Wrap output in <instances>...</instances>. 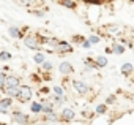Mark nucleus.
Returning <instances> with one entry per match:
<instances>
[{"label": "nucleus", "instance_id": "1", "mask_svg": "<svg viewBox=\"0 0 134 125\" xmlns=\"http://www.w3.org/2000/svg\"><path fill=\"white\" fill-rule=\"evenodd\" d=\"M32 95H33V92H32V89L29 87V86H21L19 84V87H18V95H16V98L19 100V101H29L30 98H32Z\"/></svg>", "mask_w": 134, "mask_h": 125}, {"label": "nucleus", "instance_id": "2", "mask_svg": "<svg viewBox=\"0 0 134 125\" xmlns=\"http://www.w3.org/2000/svg\"><path fill=\"white\" fill-rule=\"evenodd\" d=\"M73 87L76 89V92L77 93H81V95H85V93H88V86L85 84V82H82V81H73Z\"/></svg>", "mask_w": 134, "mask_h": 125}, {"label": "nucleus", "instance_id": "3", "mask_svg": "<svg viewBox=\"0 0 134 125\" xmlns=\"http://www.w3.org/2000/svg\"><path fill=\"white\" fill-rule=\"evenodd\" d=\"M24 43H25V46L27 48H30V49H40V43H38V40H36V37H25L24 38Z\"/></svg>", "mask_w": 134, "mask_h": 125}, {"label": "nucleus", "instance_id": "4", "mask_svg": "<svg viewBox=\"0 0 134 125\" xmlns=\"http://www.w3.org/2000/svg\"><path fill=\"white\" fill-rule=\"evenodd\" d=\"M11 122H13V123H29L30 120H29V116H25V114H22V112H16V114H13Z\"/></svg>", "mask_w": 134, "mask_h": 125}, {"label": "nucleus", "instance_id": "5", "mask_svg": "<svg viewBox=\"0 0 134 125\" xmlns=\"http://www.w3.org/2000/svg\"><path fill=\"white\" fill-rule=\"evenodd\" d=\"M74 117H76V114H74V111L71 108H65L62 111V120H65V122H71Z\"/></svg>", "mask_w": 134, "mask_h": 125}, {"label": "nucleus", "instance_id": "6", "mask_svg": "<svg viewBox=\"0 0 134 125\" xmlns=\"http://www.w3.org/2000/svg\"><path fill=\"white\" fill-rule=\"evenodd\" d=\"M58 70H60L62 75H71L73 73V65L70 64V62H62Z\"/></svg>", "mask_w": 134, "mask_h": 125}, {"label": "nucleus", "instance_id": "7", "mask_svg": "<svg viewBox=\"0 0 134 125\" xmlns=\"http://www.w3.org/2000/svg\"><path fill=\"white\" fill-rule=\"evenodd\" d=\"M55 48H57L60 52H71V51H73L71 44H70V43H66V41H57Z\"/></svg>", "mask_w": 134, "mask_h": 125}, {"label": "nucleus", "instance_id": "8", "mask_svg": "<svg viewBox=\"0 0 134 125\" xmlns=\"http://www.w3.org/2000/svg\"><path fill=\"white\" fill-rule=\"evenodd\" d=\"M5 87H19V78L7 76L5 78Z\"/></svg>", "mask_w": 134, "mask_h": 125}, {"label": "nucleus", "instance_id": "9", "mask_svg": "<svg viewBox=\"0 0 134 125\" xmlns=\"http://www.w3.org/2000/svg\"><path fill=\"white\" fill-rule=\"evenodd\" d=\"M3 90H5V93H7V97H11V98H16V95H18V87H5Z\"/></svg>", "mask_w": 134, "mask_h": 125}, {"label": "nucleus", "instance_id": "10", "mask_svg": "<svg viewBox=\"0 0 134 125\" xmlns=\"http://www.w3.org/2000/svg\"><path fill=\"white\" fill-rule=\"evenodd\" d=\"M13 105V98L11 97H7V98H0V106H2V108H10Z\"/></svg>", "mask_w": 134, "mask_h": 125}, {"label": "nucleus", "instance_id": "11", "mask_svg": "<svg viewBox=\"0 0 134 125\" xmlns=\"http://www.w3.org/2000/svg\"><path fill=\"white\" fill-rule=\"evenodd\" d=\"M41 112H44V114H49V112H54V103H43V108H41Z\"/></svg>", "mask_w": 134, "mask_h": 125}, {"label": "nucleus", "instance_id": "12", "mask_svg": "<svg viewBox=\"0 0 134 125\" xmlns=\"http://www.w3.org/2000/svg\"><path fill=\"white\" fill-rule=\"evenodd\" d=\"M33 60H35V64H40V65H41L43 62L46 60V55H44L43 52H36V54L33 55Z\"/></svg>", "mask_w": 134, "mask_h": 125}, {"label": "nucleus", "instance_id": "13", "mask_svg": "<svg viewBox=\"0 0 134 125\" xmlns=\"http://www.w3.org/2000/svg\"><path fill=\"white\" fill-rule=\"evenodd\" d=\"M107 65V59L104 57V55H99L98 59H96V67L98 68H103V67H106Z\"/></svg>", "mask_w": 134, "mask_h": 125}, {"label": "nucleus", "instance_id": "14", "mask_svg": "<svg viewBox=\"0 0 134 125\" xmlns=\"http://www.w3.org/2000/svg\"><path fill=\"white\" fill-rule=\"evenodd\" d=\"M41 108H43V103H38V101H33V103H32V106H30L32 112H35V114L41 112Z\"/></svg>", "mask_w": 134, "mask_h": 125}, {"label": "nucleus", "instance_id": "15", "mask_svg": "<svg viewBox=\"0 0 134 125\" xmlns=\"http://www.w3.org/2000/svg\"><path fill=\"white\" fill-rule=\"evenodd\" d=\"M60 3H62L65 8H71V10L76 8V3L73 2V0H60Z\"/></svg>", "mask_w": 134, "mask_h": 125}, {"label": "nucleus", "instance_id": "16", "mask_svg": "<svg viewBox=\"0 0 134 125\" xmlns=\"http://www.w3.org/2000/svg\"><path fill=\"white\" fill-rule=\"evenodd\" d=\"M8 33H10L13 38H19V37H21V30H19L18 27H10V29H8Z\"/></svg>", "mask_w": 134, "mask_h": 125}, {"label": "nucleus", "instance_id": "17", "mask_svg": "<svg viewBox=\"0 0 134 125\" xmlns=\"http://www.w3.org/2000/svg\"><path fill=\"white\" fill-rule=\"evenodd\" d=\"M121 73H123V75L132 73V65H131V64H123V65H121Z\"/></svg>", "mask_w": 134, "mask_h": 125}, {"label": "nucleus", "instance_id": "18", "mask_svg": "<svg viewBox=\"0 0 134 125\" xmlns=\"http://www.w3.org/2000/svg\"><path fill=\"white\" fill-rule=\"evenodd\" d=\"M110 51H114L115 54H123V52H125V48H123L121 44H114Z\"/></svg>", "mask_w": 134, "mask_h": 125}, {"label": "nucleus", "instance_id": "19", "mask_svg": "<svg viewBox=\"0 0 134 125\" xmlns=\"http://www.w3.org/2000/svg\"><path fill=\"white\" fill-rule=\"evenodd\" d=\"M11 57H13V55H11L8 51H2V52H0V60H3V62H5V60H10Z\"/></svg>", "mask_w": 134, "mask_h": 125}, {"label": "nucleus", "instance_id": "20", "mask_svg": "<svg viewBox=\"0 0 134 125\" xmlns=\"http://www.w3.org/2000/svg\"><path fill=\"white\" fill-rule=\"evenodd\" d=\"M5 71H0V90L5 89Z\"/></svg>", "mask_w": 134, "mask_h": 125}, {"label": "nucleus", "instance_id": "21", "mask_svg": "<svg viewBox=\"0 0 134 125\" xmlns=\"http://www.w3.org/2000/svg\"><path fill=\"white\" fill-rule=\"evenodd\" d=\"M54 93H55L57 97H65L63 89H62V87H58V86H55V87H54Z\"/></svg>", "mask_w": 134, "mask_h": 125}, {"label": "nucleus", "instance_id": "22", "mask_svg": "<svg viewBox=\"0 0 134 125\" xmlns=\"http://www.w3.org/2000/svg\"><path fill=\"white\" fill-rule=\"evenodd\" d=\"M58 119H57V116L54 114V112H49L47 114V117H46V122H57Z\"/></svg>", "mask_w": 134, "mask_h": 125}, {"label": "nucleus", "instance_id": "23", "mask_svg": "<svg viewBox=\"0 0 134 125\" xmlns=\"http://www.w3.org/2000/svg\"><path fill=\"white\" fill-rule=\"evenodd\" d=\"M41 65H43V70H44V71H51V70H52V64H51V62H46V60H44Z\"/></svg>", "mask_w": 134, "mask_h": 125}, {"label": "nucleus", "instance_id": "24", "mask_svg": "<svg viewBox=\"0 0 134 125\" xmlns=\"http://www.w3.org/2000/svg\"><path fill=\"white\" fill-rule=\"evenodd\" d=\"M88 41H90L92 44H96V43H99V37H96V35H92V37H88Z\"/></svg>", "mask_w": 134, "mask_h": 125}, {"label": "nucleus", "instance_id": "25", "mask_svg": "<svg viewBox=\"0 0 134 125\" xmlns=\"http://www.w3.org/2000/svg\"><path fill=\"white\" fill-rule=\"evenodd\" d=\"M96 112H98V114H103V112H106V105H99V106L96 108Z\"/></svg>", "mask_w": 134, "mask_h": 125}, {"label": "nucleus", "instance_id": "26", "mask_svg": "<svg viewBox=\"0 0 134 125\" xmlns=\"http://www.w3.org/2000/svg\"><path fill=\"white\" fill-rule=\"evenodd\" d=\"M90 46H92V43H90L88 40H85V41L82 43V48H85V49H90Z\"/></svg>", "mask_w": 134, "mask_h": 125}, {"label": "nucleus", "instance_id": "27", "mask_svg": "<svg viewBox=\"0 0 134 125\" xmlns=\"http://www.w3.org/2000/svg\"><path fill=\"white\" fill-rule=\"evenodd\" d=\"M7 112H8L7 108H2V106H0V114H7Z\"/></svg>", "mask_w": 134, "mask_h": 125}, {"label": "nucleus", "instance_id": "28", "mask_svg": "<svg viewBox=\"0 0 134 125\" xmlns=\"http://www.w3.org/2000/svg\"><path fill=\"white\" fill-rule=\"evenodd\" d=\"M0 98H2V97H0Z\"/></svg>", "mask_w": 134, "mask_h": 125}]
</instances>
